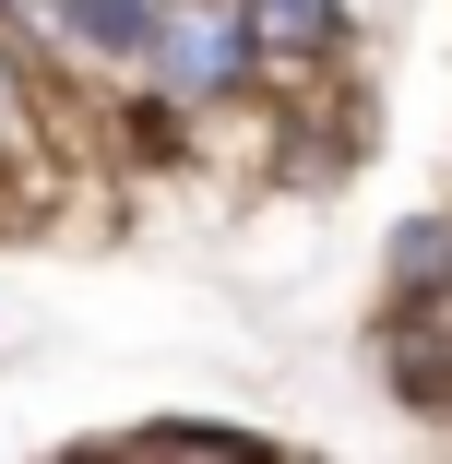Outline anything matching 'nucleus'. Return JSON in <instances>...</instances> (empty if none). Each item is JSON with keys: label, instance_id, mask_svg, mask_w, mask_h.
Wrapping results in <instances>:
<instances>
[{"label": "nucleus", "instance_id": "nucleus-2", "mask_svg": "<svg viewBox=\"0 0 452 464\" xmlns=\"http://www.w3.org/2000/svg\"><path fill=\"white\" fill-rule=\"evenodd\" d=\"M60 24H72L83 48H131V60L167 36V13H155V0H60Z\"/></svg>", "mask_w": 452, "mask_h": 464}, {"label": "nucleus", "instance_id": "nucleus-1", "mask_svg": "<svg viewBox=\"0 0 452 464\" xmlns=\"http://www.w3.org/2000/svg\"><path fill=\"white\" fill-rule=\"evenodd\" d=\"M155 48H167V72L191 83V96H215V83H238V72H250V48H262V36H250V13H226V0H191V13H167V36H155Z\"/></svg>", "mask_w": 452, "mask_h": 464}, {"label": "nucleus", "instance_id": "nucleus-3", "mask_svg": "<svg viewBox=\"0 0 452 464\" xmlns=\"http://www.w3.org/2000/svg\"><path fill=\"white\" fill-rule=\"evenodd\" d=\"M250 13V36L274 48V60H310V48H333V0H238Z\"/></svg>", "mask_w": 452, "mask_h": 464}, {"label": "nucleus", "instance_id": "nucleus-4", "mask_svg": "<svg viewBox=\"0 0 452 464\" xmlns=\"http://www.w3.org/2000/svg\"><path fill=\"white\" fill-rule=\"evenodd\" d=\"M393 274H405V286H452V227H405L393 238Z\"/></svg>", "mask_w": 452, "mask_h": 464}]
</instances>
